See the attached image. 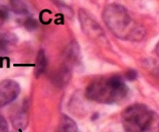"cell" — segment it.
Returning a JSON list of instances; mask_svg holds the SVG:
<instances>
[{
  "instance_id": "obj_9",
  "label": "cell",
  "mask_w": 159,
  "mask_h": 132,
  "mask_svg": "<svg viewBox=\"0 0 159 132\" xmlns=\"http://www.w3.org/2000/svg\"><path fill=\"white\" fill-rule=\"evenodd\" d=\"M11 9L18 14H24L28 12V7L22 0H10Z\"/></svg>"
},
{
  "instance_id": "obj_5",
  "label": "cell",
  "mask_w": 159,
  "mask_h": 132,
  "mask_svg": "<svg viewBox=\"0 0 159 132\" xmlns=\"http://www.w3.org/2000/svg\"><path fill=\"white\" fill-rule=\"evenodd\" d=\"M79 19L81 23L80 25H81L82 29L84 30L86 34L89 35L90 37L94 38V37L101 36L103 35L102 28L84 10H80L79 12Z\"/></svg>"
},
{
  "instance_id": "obj_14",
  "label": "cell",
  "mask_w": 159,
  "mask_h": 132,
  "mask_svg": "<svg viewBox=\"0 0 159 132\" xmlns=\"http://www.w3.org/2000/svg\"><path fill=\"white\" fill-rule=\"evenodd\" d=\"M98 114H95V115H93V117H92V121H95L96 119L98 118Z\"/></svg>"
},
{
  "instance_id": "obj_6",
  "label": "cell",
  "mask_w": 159,
  "mask_h": 132,
  "mask_svg": "<svg viewBox=\"0 0 159 132\" xmlns=\"http://www.w3.org/2000/svg\"><path fill=\"white\" fill-rule=\"evenodd\" d=\"M17 37L12 34H0V53H6L14 46Z\"/></svg>"
},
{
  "instance_id": "obj_1",
  "label": "cell",
  "mask_w": 159,
  "mask_h": 132,
  "mask_svg": "<svg viewBox=\"0 0 159 132\" xmlns=\"http://www.w3.org/2000/svg\"><path fill=\"white\" fill-rule=\"evenodd\" d=\"M128 88L123 78L118 75L103 76L92 81L87 87L86 97L91 101L101 104H114L123 100Z\"/></svg>"
},
{
  "instance_id": "obj_11",
  "label": "cell",
  "mask_w": 159,
  "mask_h": 132,
  "mask_svg": "<svg viewBox=\"0 0 159 132\" xmlns=\"http://www.w3.org/2000/svg\"><path fill=\"white\" fill-rule=\"evenodd\" d=\"M9 125L5 117L0 115V132H8Z\"/></svg>"
},
{
  "instance_id": "obj_7",
  "label": "cell",
  "mask_w": 159,
  "mask_h": 132,
  "mask_svg": "<svg viewBox=\"0 0 159 132\" xmlns=\"http://www.w3.org/2000/svg\"><path fill=\"white\" fill-rule=\"evenodd\" d=\"M46 67H47V58H46L45 51L43 49H41L36 57V64L34 68L35 76L39 77L43 75L45 71Z\"/></svg>"
},
{
  "instance_id": "obj_3",
  "label": "cell",
  "mask_w": 159,
  "mask_h": 132,
  "mask_svg": "<svg viewBox=\"0 0 159 132\" xmlns=\"http://www.w3.org/2000/svg\"><path fill=\"white\" fill-rule=\"evenodd\" d=\"M125 132H145L153 121V112L144 104H134L121 115Z\"/></svg>"
},
{
  "instance_id": "obj_2",
  "label": "cell",
  "mask_w": 159,
  "mask_h": 132,
  "mask_svg": "<svg viewBox=\"0 0 159 132\" xmlns=\"http://www.w3.org/2000/svg\"><path fill=\"white\" fill-rule=\"evenodd\" d=\"M102 20L109 29L119 38H141L142 30L133 25V20L124 6L111 4L102 12Z\"/></svg>"
},
{
  "instance_id": "obj_13",
  "label": "cell",
  "mask_w": 159,
  "mask_h": 132,
  "mask_svg": "<svg viewBox=\"0 0 159 132\" xmlns=\"http://www.w3.org/2000/svg\"><path fill=\"white\" fill-rule=\"evenodd\" d=\"M125 76L129 81H134L138 77V73H137V71L134 70V69H130L126 72Z\"/></svg>"
},
{
  "instance_id": "obj_12",
  "label": "cell",
  "mask_w": 159,
  "mask_h": 132,
  "mask_svg": "<svg viewBox=\"0 0 159 132\" xmlns=\"http://www.w3.org/2000/svg\"><path fill=\"white\" fill-rule=\"evenodd\" d=\"M8 18V12L7 9L4 6H0V25L6 21Z\"/></svg>"
},
{
  "instance_id": "obj_8",
  "label": "cell",
  "mask_w": 159,
  "mask_h": 132,
  "mask_svg": "<svg viewBox=\"0 0 159 132\" xmlns=\"http://www.w3.org/2000/svg\"><path fill=\"white\" fill-rule=\"evenodd\" d=\"M77 125L75 121L67 115H62L58 127V132H77Z\"/></svg>"
},
{
  "instance_id": "obj_10",
  "label": "cell",
  "mask_w": 159,
  "mask_h": 132,
  "mask_svg": "<svg viewBox=\"0 0 159 132\" xmlns=\"http://www.w3.org/2000/svg\"><path fill=\"white\" fill-rule=\"evenodd\" d=\"M24 26L29 31H33V30L36 29V28H37V21L34 19H33V18H29V19H27L25 21Z\"/></svg>"
},
{
  "instance_id": "obj_4",
  "label": "cell",
  "mask_w": 159,
  "mask_h": 132,
  "mask_svg": "<svg viewBox=\"0 0 159 132\" xmlns=\"http://www.w3.org/2000/svg\"><path fill=\"white\" fill-rule=\"evenodd\" d=\"M20 93V86L11 79L0 81V107L13 102Z\"/></svg>"
}]
</instances>
